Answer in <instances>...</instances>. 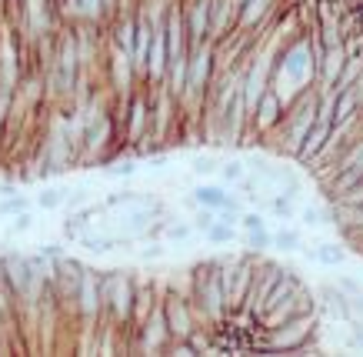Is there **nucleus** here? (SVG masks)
<instances>
[{
	"label": "nucleus",
	"instance_id": "obj_28",
	"mask_svg": "<svg viewBox=\"0 0 363 357\" xmlns=\"http://www.w3.org/2000/svg\"><path fill=\"white\" fill-rule=\"evenodd\" d=\"M333 284H337V287H340L343 294H347V297H353V294H363V280L347 278V274H343V278H337Z\"/></svg>",
	"mask_w": 363,
	"mask_h": 357
},
{
	"label": "nucleus",
	"instance_id": "obj_14",
	"mask_svg": "<svg viewBox=\"0 0 363 357\" xmlns=\"http://www.w3.org/2000/svg\"><path fill=\"white\" fill-rule=\"evenodd\" d=\"M194 234H197V231H194V224L190 221H177L174 214L167 211V224H164V241H167V247H174V244H190V241H194Z\"/></svg>",
	"mask_w": 363,
	"mask_h": 357
},
{
	"label": "nucleus",
	"instance_id": "obj_2",
	"mask_svg": "<svg viewBox=\"0 0 363 357\" xmlns=\"http://www.w3.org/2000/svg\"><path fill=\"white\" fill-rule=\"evenodd\" d=\"M317 314H307V317H290V321L270 327V337L260 344V351H267V354H300V351H317Z\"/></svg>",
	"mask_w": 363,
	"mask_h": 357
},
{
	"label": "nucleus",
	"instance_id": "obj_3",
	"mask_svg": "<svg viewBox=\"0 0 363 357\" xmlns=\"http://www.w3.org/2000/svg\"><path fill=\"white\" fill-rule=\"evenodd\" d=\"M160 304H164V314H167L170 341H187L197 327H203L197 321L194 304H190V294H184V290H160Z\"/></svg>",
	"mask_w": 363,
	"mask_h": 357
},
{
	"label": "nucleus",
	"instance_id": "obj_13",
	"mask_svg": "<svg viewBox=\"0 0 363 357\" xmlns=\"http://www.w3.org/2000/svg\"><path fill=\"white\" fill-rule=\"evenodd\" d=\"M260 207H264V214L280 217V221H294V217H297V201H294V197H286V194H280V190H274L270 197H264Z\"/></svg>",
	"mask_w": 363,
	"mask_h": 357
},
{
	"label": "nucleus",
	"instance_id": "obj_19",
	"mask_svg": "<svg viewBox=\"0 0 363 357\" xmlns=\"http://www.w3.org/2000/svg\"><path fill=\"white\" fill-rule=\"evenodd\" d=\"M23 211H33V201L27 194L7 190V194L0 197V217H13V214H23Z\"/></svg>",
	"mask_w": 363,
	"mask_h": 357
},
{
	"label": "nucleus",
	"instance_id": "obj_11",
	"mask_svg": "<svg viewBox=\"0 0 363 357\" xmlns=\"http://www.w3.org/2000/svg\"><path fill=\"white\" fill-rule=\"evenodd\" d=\"M154 194H143V190H111L104 197V211H123V207H137V204H150Z\"/></svg>",
	"mask_w": 363,
	"mask_h": 357
},
{
	"label": "nucleus",
	"instance_id": "obj_27",
	"mask_svg": "<svg viewBox=\"0 0 363 357\" xmlns=\"http://www.w3.org/2000/svg\"><path fill=\"white\" fill-rule=\"evenodd\" d=\"M213 221H217V217H213V211H210V207H194V217H190V224H194V231H197V234H203V231H207Z\"/></svg>",
	"mask_w": 363,
	"mask_h": 357
},
{
	"label": "nucleus",
	"instance_id": "obj_12",
	"mask_svg": "<svg viewBox=\"0 0 363 357\" xmlns=\"http://www.w3.org/2000/svg\"><path fill=\"white\" fill-rule=\"evenodd\" d=\"M203 241L213 247H233V244H240V227H237V224L213 221L207 231H203Z\"/></svg>",
	"mask_w": 363,
	"mask_h": 357
},
{
	"label": "nucleus",
	"instance_id": "obj_4",
	"mask_svg": "<svg viewBox=\"0 0 363 357\" xmlns=\"http://www.w3.org/2000/svg\"><path fill=\"white\" fill-rule=\"evenodd\" d=\"M284 114H286V101L274 87H267L264 94H260V101L253 104L250 117H247V127H253L257 137H270L277 131V123L284 121Z\"/></svg>",
	"mask_w": 363,
	"mask_h": 357
},
{
	"label": "nucleus",
	"instance_id": "obj_31",
	"mask_svg": "<svg viewBox=\"0 0 363 357\" xmlns=\"http://www.w3.org/2000/svg\"><path fill=\"white\" fill-rule=\"evenodd\" d=\"M0 351H4V347H0Z\"/></svg>",
	"mask_w": 363,
	"mask_h": 357
},
{
	"label": "nucleus",
	"instance_id": "obj_22",
	"mask_svg": "<svg viewBox=\"0 0 363 357\" xmlns=\"http://www.w3.org/2000/svg\"><path fill=\"white\" fill-rule=\"evenodd\" d=\"M64 197H67V187H47L37 194L33 204H37L40 211H60V207H64Z\"/></svg>",
	"mask_w": 363,
	"mask_h": 357
},
{
	"label": "nucleus",
	"instance_id": "obj_7",
	"mask_svg": "<svg viewBox=\"0 0 363 357\" xmlns=\"http://www.w3.org/2000/svg\"><path fill=\"white\" fill-rule=\"evenodd\" d=\"M330 134H333L330 123L313 121V127H310L307 134H303V141H300L294 160H297V164H317V157L323 154L327 147H330Z\"/></svg>",
	"mask_w": 363,
	"mask_h": 357
},
{
	"label": "nucleus",
	"instance_id": "obj_15",
	"mask_svg": "<svg viewBox=\"0 0 363 357\" xmlns=\"http://www.w3.org/2000/svg\"><path fill=\"white\" fill-rule=\"evenodd\" d=\"M270 247L294 254V251H303L307 244H303V234H300L297 227H277V231H270Z\"/></svg>",
	"mask_w": 363,
	"mask_h": 357
},
{
	"label": "nucleus",
	"instance_id": "obj_25",
	"mask_svg": "<svg viewBox=\"0 0 363 357\" xmlns=\"http://www.w3.org/2000/svg\"><path fill=\"white\" fill-rule=\"evenodd\" d=\"M33 227V211H23V214H13L11 224H7V237H21L27 234Z\"/></svg>",
	"mask_w": 363,
	"mask_h": 357
},
{
	"label": "nucleus",
	"instance_id": "obj_5",
	"mask_svg": "<svg viewBox=\"0 0 363 357\" xmlns=\"http://www.w3.org/2000/svg\"><path fill=\"white\" fill-rule=\"evenodd\" d=\"M184 204L187 207H210V211H243V201L240 197H233V194H227V184H210V180H203V184H197V187L190 190L187 197H184Z\"/></svg>",
	"mask_w": 363,
	"mask_h": 357
},
{
	"label": "nucleus",
	"instance_id": "obj_30",
	"mask_svg": "<svg viewBox=\"0 0 363 357\" xmlns=\"http://www.w3.org/2000/svg\"><path fill=\"white\" fill-rule=\"evenodd\" d=\"M0 287H4V257H0Z\"/></svg>",
	"mask_w": 363,
	"mask_h": 357
},
{
	"label": "nucleus",
	"instance_id": "obj_16",
	"mask_svg": "<svg viewBox=\"0 0 363 357\" xmlns=\"http://www.w3.org/2000/svg\"><path fill=\"white\" fill-rule=\"evenodd\" d=\"M100 170H104L107 180H130V177H137L140 164H137V160H123V157H111Z\"/></svg>",
	"mask_w": 363,
	"mask_h": 357
},
{
	"label": "nucleus",
	"instance_id": "obj_29",
	"mask_svg": "<svg viewBox=\"0 0 363 357\" xmlns=\"http://www.w3.org/2000/svg\"><path fill=\"white\" fill-rule=\"evenodd\" d=\"M40 254H44V257H50V260H60V257L67 254V247L60 244V241H50V244H44V247H40Z\"/></svg>",
	"mask_w": 363,
	"mask_h": 357
},
{
	"label": "nucleus",
	"instance_id": "obj_8",
	"mask_svg": "<svg viewBox=\"0 0 363 357\" xmlns=\"http://www.w3.org/2000/svg\"><path fill=\"white\" fill-rule=\"evenodd\" d=\"M274 4L277 0H240L237 17H233V31H260L274 17Z\"/></svg>",
	"mask_w": 363,
	"mask_h": 357
},
{
	"label": "nucleus",
	"instance_id": "obj_23",
	"mask_svg": "<svg viewBox=\"0 0 363 357\" xmlns=\"http://www.w3.org/2000/svg\"><path fill=\"white\" fill-rule=\"evenodd\" d=\"M237 227H240V231H264V227H270V221H267L264 211H247V207H243L240 217H237Z\"/></svg>",
	"mask_w": 363,
	"mask_h": 357
},
{
	"label": "nucleus",
	"instance_id": "obj_18",
	"mask_svg": "<svg viewBox=\"0 0 363 357\" xmlns=\"http://www.w3.org/2000/svg\"><path fill=\"white\" fill-rule=\"evenodd\" d=\"M300 221L307 227H327V224H337L333 221V207H320V204H303L300 207Z\"/></svg>",
	"mask_w": 363,
	"mask_h": 357
},
{
	"label": "nucleus",
	"instance_id": "obj_26",
	"mask_svg": "<svg viewBox=\"0 0 363 357\" xmlns=\"http://www.w3.org/2000/svg\"><path fill=\"white\" fill-rule=\"evenodd\" d=\"M84 204H90V187L67 190V197H64V207H67V211H77V207H84Z\"/></svg>",
	"mask_w": 363,
	"mask_h": 357
},
{
	"label": "nucleus",
	"instance_id": "obj_17",
	"mask_svg": "<svg viewBox=\"0 0 363 357\" xmlns=\"http://www.w3.org/2000/svg\"><path fill=\"white\" fill-rule=\"evenodd\" d=\"M137 260L143 264H157V260H164L167 257V241L164 237H147V241H137Z\"/></svg>",
	"mask_w": 363,
	"mask_h": 357
},
{
	"label": "nucleus",
	"instance_id": "obj_10",
	"mask_svg": "<svg viewBox=\"0 0 363 357\" xmlns=\"http://www.w3.org/2000/svg\"><path fill=\"white\" fill-rule=\"evenodd\" d=\"M303 251H307V257L313 264H320V268H340L343 260H347V247L333 244V241H320V244L303 247Z\"/></svg>",
	"mask_w": 363,
	"mask_h": 357
},
{
	"label": "nucleus",
	"instance_id": "obj_21",
	"mask_svg": "<svg viewBox=\"0 0 363 357\" xmlns=\"http://www.w3.org/2000/svg\"><path fill=\"white\" fill-rule=\"evenodd\" d=\"M240 244L247 247L250 254H264L267 247H270V227H264V231H243Z\"/></svg>",
	"mask_w": 363,
	"mask_h": 357
},
{
	"label": "nucleus",
	"instance_id": "obj_24",
	"mask_svg": "<svg viewBox=\"0 0 363 357\" xmlns=\"http://www.w3.org/2000/svg\"><path fill=\"white\" fill-rule=\"evenodd\" d=\"M217 157H210V154H203V157H194V164H190V174L194 177H213L217 174Z\"/></svg>",
	"mask_w": 363,
	"mask_h": 357
},
{
	"label": "nucleus",
	"instance_id": "obj_9",
	"mask_svg": "<svg viewBox=\"0 0 363 357\" xmlns=\"http://www.w3.org/2000/svg\"><path fill=\"white\" fill-rule=\"evenodd\" d=\"M297 287H300L297 270H294V268H284V270H280V278H277L274 284L267 287V294L260 297V304H257V311H253V314L260 317L264 311H270V307H277V304H284L286 297H290V294H294Z\"/></svg>",
	"mask_w": 363,
	"mask_h": 357
},
{
	"label": "nucleus",
	"instance_id": "obj_20",
	"mask_svg": "<svg viewBox=\"0 0 363 357\" xmlns=\"http://www.w3.org/2000/svg\"><path fill=\"white\" fill-rule=\"evenodd\" d=\"M243 174H247V164H243V160H237V157H230V160H220V164H217V180H220V184H227V187H233Z\"/></svg>",
	"mask_w": 363,
	"mask_h": 357
},
{
	"label": "nucleus",
	"instance_id": "obj_1",
	"mask_svg": "<svg viewBox=\"0 0 363 357\" xmlns=\"http://www.w3.org/2000/svg\"><path fill=\"white\" fill-rule=\"evenodd\" d=\"M217 264L220 260H203L194 268L190 274V304L197 311V321L203 327H213L220 324L227 314H230V304H227V294L220 287V278H217Z\"/></svg>",
	"mask_w": 363,
	"mask_h": 357
},
{
	"label": "nucleus",
	"instance_id": "obj_6",
	"mask_svg": "<svg viewBox=\"0 0 363 357\" xmlns=\"http://www.w3.org/2000/svg\"><path fill=\"white\" fill-rule=\"evenodd\" d=\"M180 13H184V34H187L190 50L207 44L210 40V0H184Z\"/></svg>",
	"mask_w": 363,
	"mask_h": 357
}]
</instances>
